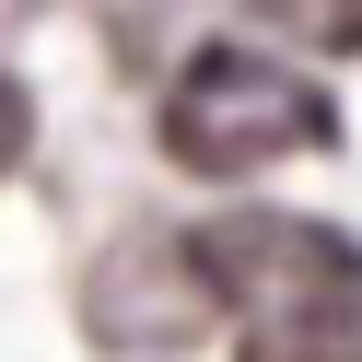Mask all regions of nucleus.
Returning <instances> with one entry per match:
<instances>
[{"mask_svg":"<svg viewBox=\"0 0 362 362\" xmlns=\"http://www.w3.org/2000/svg\"><path fill=\"white\" fill-rule=\"evenodd\" d=\"M234 362H362V327H245Z\"/></svg>","mask_w":362,"mask_h":362,"instance_id":"nucleus-5","label":"nucleus"},{"mask_svg":"<svg viewBox=\"0 0 362 362\" xmlns=\"http://www.w3.org/2000/svg\"><path fill=\"white\" fill-rule=\"evenodd\" d=\"M211 315H222V292H211V269H199L187 234H117L82 269V327H94L105 351H141V362L187 351Z\"/></svg>","mask_w":362,"mask_h":362,"instance_id":"nucleus-3","label":"nucleus"},{"mask_svg":"<svg viewBox=\"0 0 362 362\" xmlns=\"http://www.w3.org/2000/svg\"><path fill=\"white\" fill-rule=\"evenodd\" d=\"M211 292L245 327H362V234L304 211H222L211 234H187Z\"/></svg>","mask_w":362,"mask_h":362,"instance_id":"nucleus-2","label":"nucleus"},{"mask_svg":"<svg viewBox=\"0 0 362 362\" xmlns=\"http://www.w3.org/2000/svg\"><path fill=\"white\" fill-rule=\"evenodd\" d=\"M327 141H339V105H327V82H304L292 59L199 47L187 71L164 82V152L187 175H269V164L327 152Z\"/></svg>","mask_w":362,"mask_h":362,"instance_id":"nucleus-1","label":"nucleus"},{"mask_svg":"<svg viewBox=\"0 0 362 362\" xmlns=\"http://www.w3.org/2000/svg\"><path fill=\"white\" fill-rule=\"evenodd\" d=\"M269 35H292V47H315V59H351L362 47V0H245Z\"/></svg>","mask_w":362,"mask_h":362,"instance_id":"nucleus-4","label":"nucleus"},{"mask_svg":"<svg viewBox=\"0 0 362 362\" xmlns=\"http://www.w3.org/2000/svg\"><path fill=\"white\" fill-rule=\"evenodd\" d=\"M12 152H24V94L0 82V164H12Z\"/></svg>","mask_w":362,"mask_h":362,"instance_id":"nucleus-6","label":"nucleus"}]
</instances>
